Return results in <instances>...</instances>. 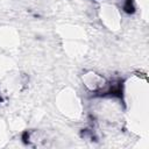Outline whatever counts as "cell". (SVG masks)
<instances>
[{
  "instance_id": "1",
  "label": "cell",
  "mask_w": 149,
  "mask_h": 149,
  "mask_svg": "<svg viewBox=\"0 0 149 149\" xmlns=\"http://www.w3.org/2000/svg\"><path fill=\"white\" fill-rule=\"evenodd\" d=\"M122 9L127 14H133L135 12V6L133 0H122Z\"/></svg>"
}]
</instances>
